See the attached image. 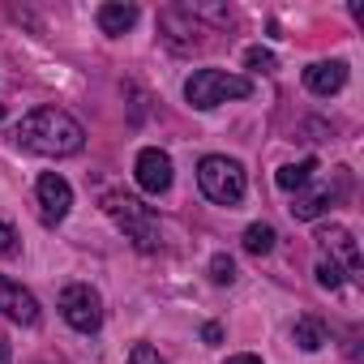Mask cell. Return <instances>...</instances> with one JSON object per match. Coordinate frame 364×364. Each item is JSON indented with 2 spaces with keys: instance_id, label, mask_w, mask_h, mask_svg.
Returning <instances> with one entry per match:
<instances>
[{
  "instance_id": "1",
  "label": "cell",
  "mask_w": 364,
  "mask_h": 364,
  "mask_svg": "<svg viewBox=\"0 0 364 364\" xmlns=\"http://www.w3.org/2000/svg\"><path fill=\"white\" fill-rule=\"evenodd\" d=\"M14 137H18L22 150L48 154V159H65V154H77L86 146V129L69 112H60V107H35V112H26Z\"/></svg>"
},
{
  "instance_id": "2",
  "label": "cell",
  "mask_w": 364,
  "mask_h": 364,
  "mask_svg": "<svg viewBox=\"0 0 364 364\" xmlns=\"http://www.w3.org/2000/svg\"><path fill=\"white\" fill-rule=\"evenodd\" d=\"M249 95H253V82L240 77V73H228V69H198L185 82V99L198 112H210L228 99H249Z\"/></svg>"
},
{
  "instance_id": "3",
  "label": "cell",
  "mask_w": 364,
  "mask_h": 364,
  "mask_svg": "<svg viewBox=\"0 0 364 364\" xmlns=\"http://www.w3.org/2000/svg\"><path fill=\"white\" fill-rule=\"evenodd\" d=\"M198 185L202 193L215 202V206H236L245 198V167L236 159H223V154H206L198 163Z\"/></svg>"
},
{
  "instance_id": "4",
  "label": "cell",
  "mask_w": 364,
  "mask_h": 364,
  "mask_svg": "<svg viewBox=\"0 0 364 364\" xmlns=\"http://www.w3.org/2000/svg\"><path fill=\"white\" fill-rule=\"evenodd\" d=\"M103 210L133 236V245H137L141 253H154V249H159V223H154L150 206H141V202L129 198V193H103Z\"/></svg>"
},
{
  "instance_id": "5",
  "label": "cell",
  "mask_w": 364,
  "mask_h": 364,
  "mask_svg": "<svg viewBox=\"0 0 364 364\" xmlns=\"http://www.w3.org/2000/svg\"><path fill=\"white\" fill-rule=\"evenodd\" d=\"M60 317L77 330V334H95L103 326V300L90 283H69L60 291Z\"/></svg>"
},
{
  "instance_id": "6",
  "label": "cell",
  "mask_w": 364,
  "mask_h": 364,
  "mask_svg": "<svg viewBox=\"0 0 364 364\" xmlns=\"http://www.w3.org/2000/svg\"><path fill=\"white\" fill-rule=\"evenodd\" d=\"M137 185L150 193V198H159V193H167L171 189V154L167 150H159V146H146L141 154H137Z\"/></svg>"
},
{
  "instance_id": "7",
  "label": "cell",
  "mask_w": 364,
  "mask_h": 364,
  "mask_svg": "<svg viewBox=\"0 0 364 364\" xmlns=\"http://www.w3.org/2000/svg\"><path fill=\"white\" fill-rule=\"evenodd\" d=\"M35 193H39V206H43V219H48V223H60V219L73 210V189H69V180L56 176V171L39 176Z\"/></svg>"
},
{
  "instance_id": "8",
  "label": "cell",
  "mask_w": 364,
  "mask_h": 364,
  "mask_svg": "<svg viewBox=\"0 0 364 364\" xmlns=\"http://www.w3.org/2000/svg\"><path fill=\"white\" fill-rule=\"evenodd\" d=\"M159 31H163V39L176 48V52H193V48H202V31H198V22H193V14H185V9H163L159 14Z\"/></svg>"
},
{
  "instance_id": "9",
  "label": "cell",
  "mask_w": 364,
  "mask_h": 364,
  "mask_svg": "<svg viewBox=\"0 0 364 364\" xmlns=\"http://www.w3.org/2000/svg\"><path fill=\"white\" fill-rule=\"evenodd\" d=\"M0 313L14 317L18 326H35V321H39V300H35L22 283H14V279L0 274Z\"/></svg>"
},
{
  "instance_id": "10",
  "label": "cell",
  "mask_w": 364,
  "mask_h": 364,
  "mask_svg": "<svg viewBox=\"0 0 364 364\" xmlns=\"http://www.w3.org/2000/svg\"><path fill=\"white\" fill-rule=\"evenodd\" d=\"M304 86H309L313 95L330 99V95H338V90L347 86V65H343V60H317V65L304 69Z\"/></svg>"
},
{
  "instance_id": "11",
  "label": "cell",
  "mask_w": 364,
  "mask_h": 364,
  "mask_svg": "<svg viewBox=\"0 0 364 364\" xmlns=\"http://www.w3.org/2000/svg\"><path fill=\"white\" fill-rule=\"evenodd\" d=\"M317 245H321L326 253H334L351 274H360V249H355V236H351L347 228H338V223L321 228V232H317ZM334 257H330V262H334Z\"/></svg>"
},
{
  "instance_id": "12",
  "label": "cell",
  "mask_w": 364,
  "mask_h": 364,
  "mask_svg": "<svg viewBox=\"0 0 364 364\" xmlns=\"http://www.w3.org/2000/svg\"><path fill=\"white\" fill-rule=\"evenodd\" d=\"M347 193V180L338 189H330V185H321V189H309V193H296V202H291V219H300V223H309V219H317V215H326V206H334L338 198Z\"/></svg>"
},
{
  "instance_id": "13",
  "label": "cell",
  "mask_w": 364,
  "mask_h": 364,
  "mask_svg": "<svg viewBox=\"0 0 364 364\" xmlns=\"http://www.w3.org/2000/svg\"><path fill=\"white\" fill-rule=\"evenodd\" d=\"M137 26V5H124V0H112V5H99V31L103 35H124Z\"/></svg>"
},
{
  "instance_id": "14",
  "label": "cell",
  "mask_w": 364,
  "mask_h": 364,
  "mask_svg": "<svg viewBox=\"0 0 364 364\" xmlns=\"http://www.w3.org/2000/svg\"><path fill=\"white\" fill-rule=\"evenodd\" d=\"M313 171H317V159H300V163H287V167H279V176H274V185L279 189H287V193H300L309 180H313Z\"/></svg>"
},
{
  "instance_id": "15",
  "label": "cell",
  "mask_w": 364,
  "mask_h": 364,
  "mask_svg": "<svg viewBox=\"0 0 364 364\" xmlns=\"http://www.w3.org/2000/svg\"><path fill=\"white\" fill-rule=\"evenodd\" d=\"M291 343H296L300 351H317V347H326V326H321L317 317H300V321L291 326Z\"/></svg>"
},
{
  "instance_id": "16",
  "label": "cell",
  "mask_w": 364,
  "mask_h": 364,
  "mask_svg": "<svg viewBox=\"0 0 364 364\" xmlns=\"http://www.w3.org/2000/svg\"><path fill=\"white\" fill-rule=\"evenodd\" d=\"M270 249H274V228H270V223H249V228H245V253L266 257Z\"/></svg>"
},
{
  "instance_id": "17",
  "label": "cell",
  "mask_w": 364,
  "mask_h": 364,
  "mask_svg": "<svg viewBox=\"0 0 364 364\" xmlns=\"http://www.w3.org/2000/svg\"><path fill=\"white\" fill-rule=\"evenodd\" d=\"M210 279H215L219 287H228V283L236 279V262H232L228 253H215V257H210Z\"/></svg>"
},
{
  "instance_id": "18",
  "label": "cell",
  "mask_w": 364,
  "mask_h": 364,
  "mask_svg": "<svg viewBox=\"0 0 364 364\" xmlns=\"http://www.w3.org/2000/svg\"><path fill=\"white\" fill-rule=\"evenodd\" d=\"M245 65H249V69H262V73H274V69H279L274 52H266V48H249V52H245Z\"/></svg>"
},
{
  "instance_id": "19",
  "label": "cell",
  "mask_w": 364,
  "mask_h": 364,
  "mask_svg": "<svg viewBox=\"0 0 364 364\" xmlns=\"http://www.w3.org/2000/svg\"><path fill=\"white\" fill-rule=\"evenodd\" d=\"M317 283H321L326 291H338V287H343V270H338V262H317Z\"/></svg>"
},
{
  "instance_id": "20",
  "label": "cell",
  "mask_w": 364,
  "mask_h": 364,
  "mask_svg": "<svg viewBox=\"0 0 364 364\" xmlns=\"http://www.w3.org/2000/svg\"><path fill=\"white\" fill-rule=\"evenodd\" d=\"M124 364H163V360H159V351H154L150 343H133V351H129Z\"/></svg>"
},
{
  "instance_id": "21",
  "label": "cell",
  "mask_w": 364,
  "mask_h": 364,
  "mask_svg": "<svg viewBox=\"0 0 364 364\" xmlns=\"http://www.w3.org/2000/svg\"><path fill=\"white\" fill-rule=\"evenodd\" d=\"M18 253V232L9 223H0V257H14Z\"/></svg>"
},
{
  "instance_id": "22",
  "label": "cell",
  "mask_w": 364,
  "mask_h": 364,
  "mask_svg": "<svg viewBox=\"0 0 364 364\" xmlns=\"http://www.w3.org/2000/svg\"><path fill=\"white\" fill-rule=\"evenodd\" d=\"M202 338H206V347H219V343H223V326H219V321H206V326H202Z\"/></svg>"
},
{
  "instance_id": "23",
  "label": "cell",
  "mask_w": 364,
  "mask_h": 364,
  "mask_svg": "<svg viewBox=\"0 0 364 364\" xmlns=\"http://www.w3.org/2000/svg\"><path fill=\"white\" fill-rule=\"evenodd\" d=\"M228 364H262V360H257V355H249V351H245V355H232V360H228Z\"/></svg>"
},
{
  "instance_id": "24",
  "label": "cell",
  "mask_w": 364,
  "mask_h": 364,
  "mask_svg": "<svg viewBox=\"0 0 364 364\" xmlns=\"http://www.w3.org/2000/svg\"><path fill=\"white\" fill-rule=\"evenodd\" d=\"M0 364H14V351H9V343L0 338Z\"/></svg>"
},
{
  "instance_id": "25",
  "label": "cell",
  "mask_w": 364,
  "mask_h": 364,
  "mask_svg": "<svg viewBox=\"0 0 364 364\" xmlns=\"http://www.w3.org/2000/svg\"><path fill=\"white\" fill-rule=\"evenodd\" d=\"M0 120H5V107H0Z\"/></svg>"
}]
</instances>
